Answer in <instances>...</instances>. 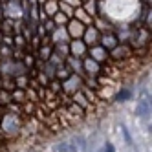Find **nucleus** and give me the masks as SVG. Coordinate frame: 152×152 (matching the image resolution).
I'll return each instance as SVG.
<instances>
[{
  "label": "nucleus",
  "instance_id": "nucleus-1",
  "mask_svg": "<svg viewBox=\"0 0 152 152\" xmlns=\"http://www.w3.org/2000/svg\"><path fill=\"white\" fill-rule=\"evenodd\" d=\"M79 88H83L81 77H79L77 73H72L66 81H62V88H61V90H62L64 94H72V95H73V94L77 92Z\"/></svg>",
  "mask_w": 152,
  "mask_h": 152
},
{
  "label": "nucleus",
  "instance_id": "nucleus-2",
  "mask_svg": "<svg viewBox=\"0 0 152 152\" xmlns=\"http://www.w3.org/2000/svg\"><path fill=\"white\" fill-rule=\"evenodd\" d=\"M84 24L79 22L77 18H70L68 24H66V33L70 39H83V33H84Z\"/></svg>",
  "mask_w": 152,
  "mask_h": 152
},
{
  "label": "nucleus",
  "instance_id": "nucleus-3",
  "mask_svg": "<svg viewBox=\"0 0 152 152\" xmlns=\"http://www.w3.org/2000/svg\"><path fill=\"white\" fill-rule=\"evenodd\" d=\"M99 37H101V31L97 29L95 26H88V28H84L83 42H84L86 46H95V44H99Z\"/></svg>",
  "mask_w": 152,
  "mask_h": 152
},
{
  "label": "nucleus",
  "instance_id": "nucleus-4",
  "mask_svg": "<svg viewBox=\"0 0 152 152\" xmlns=\"http://www.w3.org/2000/svg\"><path fill=\"white\" fill-rule=\"evenodd\" d=\"M72 57H84L86 51H88V46L83 42V39H72V42L68 44Z\"/></svg>",
  "mask_w": 152,
  "mask_h": 152
},
{
  "label": "nucleus",
  "instance_id": "nucleus-5",
  "mask_svg": "<svg viewBox=\"0 0 152 152\" xmlns=\"http://www.w3.org/2000/svg\"><path fill=\"white\" fill-rule=\"evenodd\" d=\"M86 53H88V57L90 59H94V61H97V62H104L106 59H108V51L101 46V44H95V46H90L88 48V51H86Z\"/></svg>",
  "mask_w": 152,
  "mask_h": 152
},
{
  "label": "nucleus",
  "instance_id": "nucleus-6",
  "mask_svg": "<svg viewBox=\"0 0 152 152\" xmlns=\"http://www.w3.org/2000/svg\"><path fill=\"white\" fill-rule=\"evenodd\" d=\"M83 72H86L88 75H99L101 64L94 59H90V57H86V59H83Z\"/></svg>",
  "mask_w": 152,
  "mask_h": 152
},
{
  "label": "nucleus",
  "instance_id": "nucleus-7",
  "mask_svg": "<svg viewBox=\"0 0 152 152\" xmlns=\"http://www.w3.org/2000/svg\"><path fill=\"white\" fill-rule=\"evenodd\" d=\"M99 42H101V46L106 50V51H110V50H114L119 42H117V37L115 35H112V33H103L101 37H99Z\"/></svg>",
  "mask_w": 152,
  "mask_h": 152
},
{
  "label": "nucleus",
  "instance_id": "nucleus-8",
  "mask_svg": "<svg viewBox=\"0 0 152 152\" xmlns=\"http://www.w3.org/2000/svg\"><path fill=\"white\" fill-rule=\"evenodd\" d=\"M50 35H51V42H53V44L66 42V39H68V33H66V28H64V26H57Z\"/></svg>",
  "mask_w": 152,
  "mask_h": 152
},
{
  "label": "nucleus",
  "instance_id": "nucleus-9",
  "mask_svg": "<svg viewBox=\"0 0 152 152\" xmlns=\"http://www.w3.org/2000/svg\"><path fill=\"white\" fill-rule=\"evenodd\" d=\"M73 18H77L79 22H83L84 26H92V22H94V17H90V15L86 13L81 6L73 9Z\"/></svg>",
  "mask_w": 152,
  "mask_h": 152
},
{
  "label": "nucleus",
  "instance_id": "nucleus-10",
  "mask_svg": "<svg viewBox=\"0 0 152 152\" xmlns=\"http://www.w3.org/2000/svg\"><path fill=\"white\" fill-rule=\"evenodd\" d=\"M40 7L44 9L46 17H48V18H51L53 15H55V13L59 11V0H46V2L42 4Z\"/></svg>",
  "mask_w": 152,
  "mask_h": 152
},
{
  "label": "nucleus",
  "instance_id": "nucleus-11",
  "mask_svg": "<svg viewBox=\"0 0 152 152\" xmlns=\"http://www.w3.org/2000/svg\"><path fill=\"white\" fill-rule=\"evenodd\" d=\"M81 7H83L90 17H94V18L97 17V0H84Z\"/></svg>",
  "mask_w": 152,
  "mask_h": 152
},
{
  "label": "nucleus",
  "instance_id": "nucleus-12",
  "mask_svg": "<svg viewBox=\"0 0 152 152\" xmlns=\"http://www.w3.org/2000/svg\"><path fill=\"white\" fill-rule=\"evenodd\" d=\"M73 103H75V104H79L83 110H86V108L90 106L88 99H86V95H84L83 92H75V94H73Z\"/></svg>",
  "mask_w": 152,
  "mask_h": 152
},
{
  "label": "nucleus",
  "instance_id": "nucleus-13",
  "mask_svg": "<svg viewBox=\"0 0 152 152\" xmlns=\"http://www.w3.org/2000/svg\"><path fill=\"white\" fill-rule=\"evenodd\" d=\"M150 101V99H148ZM147 99H143V101H141L139 103V106L136 108V112L139 114V115H143V117H148L150 115V103H148Z\"/></svg>",
  "mask_w": 152,
  "mask_h": 152
},
{
  "label": "nucleus",
  "instance_id": "nucleus-14",
  "mask_svg": "<svg viewBox=\"0 0 152 152\" xmlns=\"http://www.w3.org/2000/svg\"><path fill=\"white\" fill-rule=\"evenodd\" d=\"M73 9H75V7H72V6H68L66 2H61V0H59V11H61L62 15H66L68 18H73Z\"/></svg>",
  "mask_w": 152,
  "mask_h": 152
},
{
  "label": "nucleus",
  "instance_id": "nucleus-15",
  "mask_svg": "<svg viewBox=\"0 0 152 152\" xmlns=\"http://www.w3.org/2000/svg\"><path fill=\"white\" fill-rule=\"evenodd\" d=\"M51 20H53V22H55V26H66L70 18H68L66 15H62L61 11H57L55 15H53V17H51Z\"/></svg>",
  "mask_w": 152,
  "mask_h": 152
},
{
  "label": "nucleus",
  "instance_id": "nucleus-16",
  "mask_svg": "<svg viewBox=\"0 0 152 152\" xmlns=\"http://www.w3.org/2000/svg\"><path fill=\"white\" fill-rule=\"evenodd\" d=\"M15 28V20L13 18H6L4 22H2V29H4V33H11V29Z\"/></svg>",
  "mask_w": 152,
  "mask_h": 152
},
{
  "label": "nucleus",
  "instance_id": "nucleus-17",
  "mask_svg": "<svg viewBox=\"0 0 152 152\" xmlns=\"http://www.w3.org/2000/svg\"><path fill=\"white\" fill-rule=\"evenodd\" d=\"M13 46H17V48H24L26 46V39H24L22 33H18V35L13 37Z\"/></svg>",
  "mask_w": 152,
  "mask_h": 152
},
{
  "label": "nucleus",
  "instance_id": "nucleus-18",
  "mask_svg": "<svg viewBox=\"0 0 152 152\" xmlns=\"http://www.w3.org/2000/svg\"><path fill=\"white\" fill-rule=\"evenodd\" d=\"M50 55H51V46H50V44H44V46L40 48V59H42V61H48Z\"/></svg>",
  "mask_w": 152,
  "mask_h": 152
},
{
  "label": "nucleus",
  "instance_id": "nucleus-19",
  "mask_svg": "<svg viewBox=\"0 0 152 152\" xmlns=\"http://www.w3.org/2000/svg\"><path fill=\"white\" fill-rule=\"evenodd\" d=\"M42 28H44V31H46V33H51V31L55 29L57 26H55V22H53L51 18H48L46 22H42Z\"/></svg>",
  "mask_w": 152,
  "mask_h": 152
},
{
  "label": "nucleus",
  "instance_id": "nucleus-20",
  "mask_svg": "<svg viewBox=\"0 0 152 152\" xmlns=\"http://www.w3.org/2000/svg\"><path fill=\"white\" fill-rule=\"evenodd\" d=\"M11 97H13V99H17V101H24V97H26V92H24L22 88H17V90H13Z\"/></svg>",
  "mask_w": 152,
  "mask_h": 152
},
{
  "label": "nucleus",
  "instance_id": "nucleus-21",
  "mask_svg": "<svg viewBox=\"0 0 152 152\" xmlns=\"http://www.w3.org/2000/svg\"><path fill=\"white\" fill-rule=\"evenodd\" d=\"M68 110H70L72 114H75V115H83V114H84V110H83L79 104H75V103H72V104L68 106Z\"/></svg>",
  "mask_w": 152,
  "mask_h": 152
},
{
  "label": "nucleus",
  "instance_id": "nucleus-22",
  "mask_svg": "<svg viewBox=\"0 0 152 152\" xmlns=\"http://www.w3.org/2000/svg\"><path fill=\"white\" fill-rule=\"evenodd\" d=\"M121 130H123V136H125V139H126V143H128L130 147H134V141H132V136H130L128 128H126L125 125H121Z\"/></svg>",
  "mask_w": 152,
  "mask_h": 152
},
{
  "label": "nucleus",
  "instance_id": "nucleus-23",
  "mask_svg": "<svg viewBox=\"0 0 152 152\" xmlns=\"http://www.w3.org/2000/svg\"><path fill=\"white\" fill-rule=\"evenodd\" d=\"M35 75H39V81H40V84H42V86H48V83H50V81H48V75H46V73L39 72V73H35Z\"/></svg>",
  "mask_w": 152,
  "mask_h": 152
},
{
  "label": "nucleus",
  "instance_id": "nucleus-24",
  "mask_svg": "<svg viewBox=\"0 0 152 152\" xmlns=\"http://www.w3.org/2000/svg\"><path fill=\"white\" fill-rule=\"evenodd\" d=\"M61 2H66V4L72 6V7H79V6H83L81 0H61Z\"/></svg>",
  "mask_w": 152,
  "mask_h": 152
},
{
  "label": "nucleus",
  "instance_id": "nucleus-25",
  "mask_svg": "<svg viewBox=\"0 0 152 152\" xmlns=\"http://www.w3.org/2000/svg\"><path fill=\"white\" fill-rule=\"evenodd\" d=\"M33 62H35V59L31 57V55H26L24 57V64H26V66H33Z\"/></svg>",
  "mask_w": 152,
  "mask_h": 152
},
{
  "label": "nucleus",
  "instance_id": "nucleus-26",
  "mask_svg": "<svg viewBox=\"0 0 152 152\" xmlns=\"http://www.w3.org/2000/svg\"><path fill=\"white\" fill-rule=\"evenodd\" d=\"M59 86H61V84H59V81H55V83H51V86H50V88H51V92H59V90H61Z\"/></svg>",
  "mask_w": 152,
  "mask_h": 152
},
{
  "label": "nucleus",
  "instance_id": "nucleus-27",
  "mask_svg": "<svg viewBox=\"0 0 152 152\" xmlns=\"http://www.w3.org/2000/svg\"><path fill=\"white\" fill-rule=\"evenodd\" d=\"M128 95H130V94H128L126 90H123L121 94H119V95H117V99H119V101H121V99H128Z\"/></svg>",
  "mask_w": 152,
  "mask_h": 152
},
{
  "label": "nucleus",
  "instance_id": "nucleus-28",
  "mask_svg": "<svg viewBox=\"0 0 152 152\" xmlns=\"http://www.w3.org/2000/svg\"><path fill=\"white\" fill-rule=\"evenodd\" d=\"M104 152H115V150H114V145H112V143H106V147H104Z\"/></svg>",
  "mask_w": 152,
  "mask_h": 152
},
{
  "label": "nucleus",
  "instance_id": "nucleus-29",
  "mask_svg": "<svg viewBox=\"0 0 152 152\" xmlns=\"http://www.w3.org/2000/svg\"><path fill=\"white\" fill-rule=\"evenodd\" d=\"M2 13H4V6H2V2H0V18H2V17H4Z\"/></svg>",
  "mask_w": 152,
  "mask_h": 152
},
{
  "label": "nucleus",
  "instance_id": "nucleus-30",
  "mask_svg": "<svg viewBox=\"0 0 152 152\" xmlns=\"http://www.w3.org/2000/svg\"><path fill=\"white\" fill-rule=\"evenodd\" d=\"M81 2H84V0H81Z\"/></svg>",
  "mask_w": 152,
  "mask_h": 152
}]
</instances>
